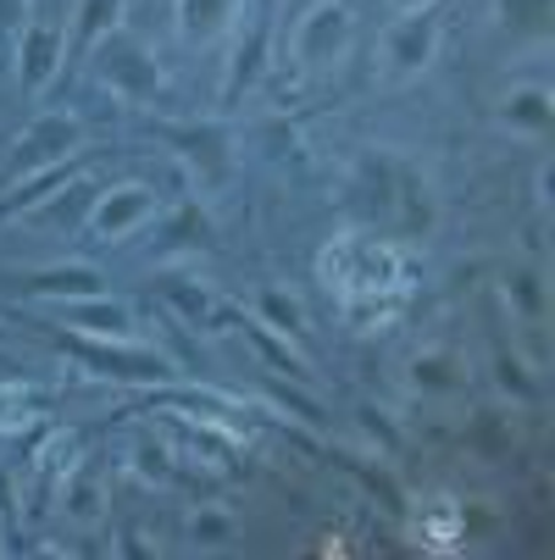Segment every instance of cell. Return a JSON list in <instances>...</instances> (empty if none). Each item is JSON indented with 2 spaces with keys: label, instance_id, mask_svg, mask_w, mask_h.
Segmentation results:
<instances>
[{
  "label": "cell",
  "instance_id": "1",
  "mask_svg": "<svg viewBox=\"0 0 555 560\" xmlns=\"http://www.w3.org/2000/svg\"><path fill=\"white\" fill-rule=\"evenodd\" d=\"M128 217H144V195L139 189H128V195H117V200H106V211H101V228H123Z\"/></svg>",
  "mask_w": 555,
  "mask_h": 560
}]
</instances>
